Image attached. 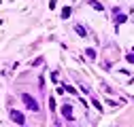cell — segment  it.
<instances>
[{
    "label": "cell",
    "instance_id": "obj_3",
    "mask_svg": "<svg viewBox=\"0 0 134 127\" xmlns=\"http://www.w3.org/2000/svg\"><path fill=\"white\" fill-rule=\"evenodd\" d=\"M11 119H13L15 123H24V115L17 112V110H11Z\"/></svg>",
    "mask_w": 134,
    "mask_h": 127
},
{
    "label": "cell",
    "instance_id": "obj_2",
    "mask_svg": "<svg viewBox=\"0 0 134 127\" xmlns=\"http://www.w3.org/2000/svg\"><path fill=\"white\" fill-rule=\"evenodd\" d=\"M62 115H64L66 119H72V106L64 104V106H62Z\"/></svg>",
    "mask_w": 134,
    "mask_h": 127
},
{
    "label": "cell",
    "instance_id": "obj_1",
    "mask_svg": "<svg viewBox=\"0 0 134 127\" xmlns=\"http://www.w3.org/2000/svg\"><path fill=\"white\" fill-rule=\"evenodd\" d=\"M21 100H24V104L32 110V112H36V110H38V102H36V100H32L28 93H24V95H21Z\"/></svg>",
    "mask_w": 134,
    "mask_h": 127
},
{
    "label": "cell",
    "instance_id": "obj_4",
    "mask_svg": "<svg viewBox=\"0 0 134 127\" xmlns=\"http://www.w3.org/2000/svg\"><path fill=\"white\" fill-rule=\"evenodd\" d=\"M115 21H117V26H119V23H124V21H126V15H124V13H119V9L115 11Z\"/></svg>",
    "mask_w": 134,
    "mask_h": 127
},
{
    "label": "cell",
    "instance_id": "obj_7",
    "mask_svg": "<svg viewBox=\"0 0 134 127\" xmlns=\"http://www.w3.org/2000/svg\"><path fill=\"white\" fill-rule=\"evenodd\" d=\"M68 15H70V9H68V7H66V9L62 11V19H66V17H68Z\"/></svg>",
    "mask_w": 134,
    "mask_h": 127
},
{
    "label": "cell",
    "instance_id": "obj_8",
    "mask_svg": "<svg viewBox=\"0 0 134 127\" xmlns=\"http://www.w3.org/2000/svg\"><path fill=\"white\" fill-rule=\"evenodd\" d=\"M126 59H128V61H130V63H134V53H130V55H128V57H126Z\"/></svg>",
    "mask_w": 134,
    "mask_h": 127
},
{
    "label": "cell",
    "instance_id": "obj_6",
    "mask_svg": "<svg viewBox=\"0 0 134 127\" xmlns=\"http://www.w3.org/2000/svg\"><path fill=\"white\" fill-rule=\"evenodd\" d=\"M75 30H77V34H79V36H85V34H87V32H85V30H83V28H81L79 23L75 26Z\"/></svg>",
    "mask_w": 134,
    "mask_h": 127
},
{
    "label": "cell",
    "instance_id": "obj_5",
    "mask_svg": "<svg viewBox=\"0 0 134 127\" xmlns=\"http://www.w3.org/2000/svg\"><path fill=\"white\" fill-rule=\"evenodd\" d=\"M90 7H94L96 11H102V4H100V2H96V0H90Z\"/></svg>",
    "mask_w": 134,
    "mask_h": 127
}]
</instances>
